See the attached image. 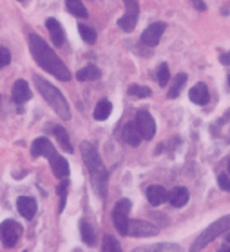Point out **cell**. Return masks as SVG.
<instances>
[{"label": "cell", "instance_id": "35", "mask_svg": "<svg viewBox=\"0 0 230 252\" xmlns=\"http://www.w3.org/2000/svg\"><path fill=\"white\" fill-rule=\"evenodd\" d=\"M221 63H223V65H230V53L221 55Z\"/></svg>", "mask_w": 230, "mask_h": 252}, {"label": "cell", "instance_id": "16", "mask_svg": "<svg viewBox=\"0 0 230 252\" xmlns=\"http://www.w3.org/2000/svg\"><path fill=\"white\" fill-rule=\"evenodd\" d=\"M147 200H149L150 205H161V203H165L169 200V192L165 187H161V185H150L149 189H147Z\"/></svg>", "mask_w": 230, "mask_h": 252}, {"label": "cell", "instance_id": "40", "mask_svg": "<svg viewBox=\"0 0 230 252\" xmlns=\"http://www.w3.org/2000/svg\"><path fill=\"white\" fill-rule=\"evenodd\" d=\"M20 2H22V0H20Z\"/></svg>", "mask_w": 230, "mask_h": 252}, {"label": "cell", "instance_id": "34", "mask_svg": "<svg viewBox=\"0 0 230 252\" xmlns=\"http://www.w3.org/2000/svg\"><path fill=\"white\" fill-rule=\"evenodd\" d=\"M192 2V6L198 9V11H207V4L203 2V0H190Z\"/></svg>", "mask_w": 230, "mask_h": 252}, {"label": "cell", "instance_id": "8", "mask_svg": "<svg viewBox=\"0 0 230 252\" xmlns=\"http://www.w3.org/2000/svg\"><path fill=\"white\" fill-rule=\"evenodd\" d=\"M136 127L144 140H152L156 134V122L149 111H138L136 115Z\"/></svg>", "mask_w": 230, "mask_h": 252}, {"label": "cell", "instance_id": "5", "mask_svg": "<svg viewBox=\"0 0 230 252\" xmlns=\"http://www.w3.org/2000/svg\"><path fill=\"white\" fill-rule=\"evenodd\" d=\"M22 225L17 223L15 220H6L0 223V241L7 249H13L22 238Z\"/></svg>", "mask_w": 230, "mask_h": 252}, {"label": "cell", "instance_id": "12", "mask_svg": "<svg viewBox=\"0 0 230 252\" xmlns=\"http://www.w3.org/2000/svg\"><path fill=\"white\" fill-rule=\"evenodd\" d=\"M17 209L26 220H33V218H35L36 209H38V207H36L35 198H29V196H20V198L17 200Z\"/></svg>", "mask_w": 230, "mask_h": 252}, {"label": "cell", "instance_id": "21", "mask_svg": "<svg viewBox=\"0 0 230 252\" xmlns=\"http://www.w3.org/2000/svg\"><path fill=\"white\" fill-rule=\"evenodd\" d=\"M53 132H55V136H57V140H58V145H60L65 153H73V143H71V138H69V134H67V131H65L63 127L57 126L53 129Z\"/></svg>", "mask_w": 230, "mask_h": 252}, {"label": "cell", "instance_id": "31", "mask_svg": "<svg viewBox=\"0 0 230 252\" xmlns=\"http://www.w3.org/2000/svg\"><path fill=\"white\" fill-rule=\"evenodd\" d=\"M129 94H131V96H136V98H147V96H150V89L149 87L134 84V86L129 87Z\"/></svg>", "mask_w": 230, "mask_h": 252}, {"label": "cell", "instance_id": "27", "mask_svg": "<svg viewBox=\"0 0 230 252\" xmlns=\"http://www.w3.org/2000/svg\"><path fill=\"white\" fill-rule=\"evenodd\" d=\"M67 189H69V180H65L63 178L60 185L57 187V194L60 198V205H58V212L63 211V207H65V200H67Z\"/></svg>", "mask_w": 230, "mask_h": 252}, {"label": "cell", "instance_id": "13", "mask_svg": "<svg viewBox=\"0 0 230 252\" xmlns=\"http://www.w3.org/2000/svg\"><path fill=\"white\" fill-rule=\"evenodd\" d=\"M46 28H47V31H49V34H51L53 44H55L57 47H62L63 44H65V33H63L60 22L55 20V18H47Z\"/></svg>", "mask_w": 230, "mask_h": 252}, {"label": "cell", "instance_id": "36", "mask_svg": "<svg viewBox=\"0 0 230 252\" xmlns=\"http://www.w3.org/2000/svg\"><path fill=\"white\" fill-rule=\"evenodd\" d=\"M219 252H230V247H223V249H221Z\"/></svg>", "mask_w": 230, "mask_h": 252}, {"label": "cell", "instance_id": "15", "mask_svg": "<svg viewBox=\"0 0 230 252\" xmlns=\"http://www.w3.org/2000/svg\"><path fill=\"white\" fill-rule=\"evenodd\" d=\"M121 136H123V142H125L127 145H131V147H138L140 143H142V140H144L138 131V127H136V122H129V124L123 127Z\"/></svg>", "mask_w": 230, "mask_h": 252}, {"label": "cell", "instance_id": "4", "mask_svg": "<svg viewBox=\"0 0 230 252\" xmlns=\"http://www.w3.org/2000/svg\"><path fill=\"white\" fill-rule=\"evenodd\" d=\"M227 230H230V214L229 216H223V218H219L218 221H214V223L208 225L207 229L200 234V238L194 241V245H192L190 252H200L201 249H205L210 241L216 240L218 236L225 234Z\"/></svg>", "mask_w": 230, "mask_h": 252}, {"label": "cell", "instance_id": "1", "mask_svg": "<svg viewBox=\"0 0 230 252\" xmlns=\"http://www.w3.org/2000/svg\"><path fill=\"white\" fill-rule=\"evenodd\" d=\"M29 49H31V55L35 58V62L40 65L44 71L51 73L53 76H57L58 80L67 82L71 80V73L67 65L57 57V53L53 51L49 44H47L42 36H38L36 33L29 34Z\"/></svg>", "mask_w": 230, "mask_h": 252}, {"label": "cell", "instance_id": "7", "mask_svg": "<svg viewBox=\"0 0 230 252\" xmlns=\"http://www.w3.org/2000/svg\"><path fill=\"white\" fill-rule=\"evenodd\" d=\"M125 4V15L118 20V26H120L123 31L131 33L136 24H138V17H140V4L138 0H123Z\"/></svg>", "mask_w": 230, "mask_h": 252}, {"label": "cell", "instance_id": "17", "mask_svg": "<svg viewBox=\"0 0 230 252\" xmlns=\"http://www.w3.org/2000/svg\"><path fill=\"white\" fill-rule=\"evenodd\" d=\"M189 98L196 105H205V103H208V100H210V93H208L207 86L200 82V84H196L189 91Z\"/></svg>", "mask_w": 230, "mask_h": 252}, {"label": "cell", "instance_id": "14", "mask_svg": "<svg viewBox=\"0 0 230 252\" xmlns=\"http://www.w3.org/2000/svg\"><path fill=\"white\" fill-rule=\"evenodd\" d=\"M49 165H51L53 172H55L57 178H67V174H69V163H67V160L63 156L58 155V153H53L49 156Z\"/></svg>", "mask_w": 230, "mask_h": 252}, {"label": "cell", "instance_id": "29", "mask_svg": "<svg viewBox=\"0 0 230 252\" xmlns=\"http://www.w3.org/2000/svg\"><path fill=\"white\" fill-rule=\"evenodd\" d=\"M156 80H158V84H160V86H167V84H169V80H171V71H169L167 63H161L160 67H158Z\"/></svg>", "mask_w": 230, "mask_h": 252}, {"label": "cell", "instance_id": "38", "mask_svg": "<svg viewBox=\"0 0 230 252\" xmlns=\"http://www.w3.org/2000/svg\"><path fill=\"white\" fill-rule=\"evenodd\" d=\"M229 174H230V161H229Z\"/></svg>", "mask_w": 230, "mask_h": 252}, {"label": "cell", "instance_id": "32", "mask_svg": "<svg viewBox=\"0 0 230 252\" xmlns=\"http://www.w3.org/2000/svg\"><path fill=\"white\" fill-rule=\"evenodd\" d=\"M218 185L223 190L230 192V176H229V174H219V176H218Z\"/></svg>", "mask_w": 230, "mask_h": 252}, {"label": "cell", "instance_id": "24", "mask_svg": "<svg viewBox=\"0 0 230 252\" xmlns=\"http://www.w3.org/2000/svg\"><path fill=\"white\" fill-rule=\"evenodd\" d=\"M111 111H113V105H111L109 100H100L94 107V118L98 122H104L111 116Z\"/></svg>", "mask_w": 230, "mask_h": 252}, {"label": "cell", "instance_id": "28", "mask_svg": "<svg viewBox=\"0 0 230 252\" xmlns=\"http://www.w3.org/2000/svg\"><path fill=\"white\" fill-rule=\"evenodd\" d=\"M78 31H80V36L84 42H87V44H94V42H96V31L92 28H89L86 24H80V26H78Z\"/></svg>", "mask_w": 230, "mask_h": 252}, {"label": "cell", "instance_id": "9", "mask_svg": "<svg viewBox=\"0 0 230 252\" xmlns=\"http://www.w3.org/2000/svg\"><path fill=\"white\" fill-rule=\"evenodd\" d=\"M165 29H167V24L165 22L150 24L149 28L142 33V44H144V46H149V47L158 46L161 40V36H163V33H165Z\"/></svg>", "mask_w": 230, "mask_h": 252}, {"label": "cell", "instance_id": "2", "mask_svg": "<svg viewBox=\"0 0 230 252\" xmlns=\"http://www.w3.org/2000/svg\"><path fill=\"white\" fill-rule=\"evenodd\" d=\"M82 151V158L86 161L87 171L91 174V182L94 190L98 192L100 198H105L107 196V182H109V174H107V169L100 160V155H98L96 147L89 142H82L80 145Z\"/></svg>", "mask_w": 230, "mask_h": 252}, {"label": "cell", "instance_id": "18", "mask_svg": "<svg viewBox=\"0 0 230 252\" xmlns=\"http://www.w3.org/2000/svg\"><path fill=\"white\" fill-rule=\"evenodd\" d=\"M11 96H13V102H17V103L28 102L29 98H31V89H29L28 82H26V80H17V82H15L13 91H11Z\"/></svg>", "mask_w": 230, "mask_h": 252}, {"label": "cell", "instance_id": "20", "mask_svg": "<svg viewBox=\"0 0 230 252\" xmlns=\"http://www.w3.org/2000/svg\"><path fill=\"white\" fill-rule=\"evenodd\" d=\"M134 252H183V249L174 243H158V245H147L140 247Z\"/></svg>", "mask_w": 230, "mask_h": 252}, {"label": "cell", "instance_id": "22", "mask_svg": "<svg viewBox=\"0 0 230 252\" xmlns=\"http://www.w3.org/2000/svg\"><path fill=\"white\" fill-rule=\"evenodd\" d=\"M102 76V71L96 67V65H87V67L80 69L76 73V78L80 82H91V80H98Z\"/></svg>", "mask_w": 230, "mask_h": 252}, {"label": "cell", "instance_id": "6", "mask_svg": "<svg viewBox=\"0 0 230 252\" xmlns=\"http://www.w3.org/2000/svg\"><path fill=\"white\" fill-rule=\"evenodd\" d=\"M129 211H131V201L127 198L118 201L113 209V223L116 230L123 236H127V229H129Z\"/></svg>", "mask_w": 230, "mask_h": 252}, {"label": "cell", "instance_id": "39", "mask_svg": "<svg viewBox=\"0 0 230 252\" xmlns=\"http://www.w3.org/2000/svg\"><path fill=\"white\" fill-rule=\"evenodd\" d=\"M229 84H230V76H229Z\"/></svg>", "mask_w": 230, "mask_h": 252}, {"label": "cell", "instance_id": "3", "mask_svg": "<svg viewBox=\"0 0 230 252\" xmlns=\"http://www.w3.org/2000/svg\"><path fill=\"white\" fill-rule=\"evenodd\" d=\"M33 80H35V86H36V89H38V93L42 94V98L49 103V107H51V109L55 111L60 118H63V120H69V118H71L69 103H67V100L63 98L62 93L58 91L51 82L44 80V78H42V76H38V75H35V78H33Z\"/></svg>", "mask_w": 230, "mask_h": 252}, {"label": "cell", "instance_id": "10", "mask_svg": "<svg viewBox=\"0 0 230 252\" xmlns=\"http://www.w3.org/2000/svg\"><path fill=\"white\" fill-rule=\"evenodd\" d=\"M160 232L158 227H154L149 221H142V220H133L129 221V229L127 236H134V238H145V236H156Z\"/></svg>", "mask_w": 230, "mask_h": 252}, {"label": "cell", "instance_id": "30", "mask_svg": "<svg viewBox=\"0 0 230 252\" xmlns=\"http://www.w3.org/2000/svg\"><path fill=\"white\" fill-rule=\"evenodd\" d=\"M102 252H121V247H120V243L116 241V238L105 236L104 245H102Z\"/></svg>", "mask_w": 230, "mask_h": 252}, {"label": "cell", "instance_id": "26", "mask_svg": "<svg viewBox=\"0 0 230 252\" xmlns=\"http://www.w3.org/2000/svg\"><path fill=\"white\" fill-rule=\"evenodd\" d=\"M185 84H187V75H185V73H179V75H176V76H174L172 87L169 89V94H167V96L169 98H178Z\"/></svg>", "mask_w": 230, "mask_h": 252}, {"label": "cell", "instance_id": "37", "mask_svg": "<svg viewBox=\"0 0 230 252\" xmlns=\"http://www.w3.org/2000/svg\"><path fill=\"white\" fill-rule=\"evenodd\" d=\"M227 241H229V243H230V234H229V236H227Z\"/></svg>", "mask_w": 230, "mask_h": 252}, {"label": "cell", "instance_id": "19", "mask_svg": "<svg viewBox=\"0 0 230 252\" xmlns=\"http://www.w3.org/2000/svg\"><path fill=\"white\" fill-rule=\"evenodd\" d=\"M169 201H171V205L176 207V209H181L183 205H187V201H189V190L185 189V187H176L169 192Z\"/></svg>", "mask_w": 230, "mask_h": 252}, {"label": "cell", "instance_id": "33", "mask_svg": "<svg viewBox=\"0 0 230 252\" xmlns=\"http://www.w3.org/2000/svg\"><path fill=\"white\" fill-rule=\"evenodd\" d=\"M11 62V53L7 51L6 47H0V67H4Z\"/></svg>", "mask_w": 230, "mask_h": 252}, {"label": "cell", "instance_id": "23", "mask_svg": "<svg viewBox=\"0 0 230 252\" xmlns=\"http://www.w3.org/2000/svg\"><path fill=\"white\" fill-rule=\"evenodd\" d=\"M80 234H82V241L86 243V245L92 247L96 243V236H94V230H92L91 223L87 221V220H82L80 221Z\"/></svg>", "mask_w": 230, "mask_h": 252}, {"label": "cell", "instance_id": "25", "mask_svg": "<svg viewBox=\"0 0 230 252\" xmlns=\"http://www.w3.org/2000/svg\"><path fill=\"white\" fill-rule=\"evenodd\" d=\"M65 6H67V11L71 15H75L78 18H86L89 13H87V7L84 6L82 0H65Z\"/></svg>", "mask_w": 230, "mask_h": 252}, {"label": "cell", "instance_id": "11", "mask_svg": "<svg viewBox=\"0 0 230 252\" xmlns=\"http://www.w3.org/2000/svg\"><path fill=\"white\" fill-rule=\"evenodd\" d=\"M53 153H57V151H55V145H53L47 138H44V136L36 138L35 142L31 143V155L35 156V158H38V156H46V158H49Z\"/></svg>", "mask_w": 230, "mask_h": 252}]
</instances>
